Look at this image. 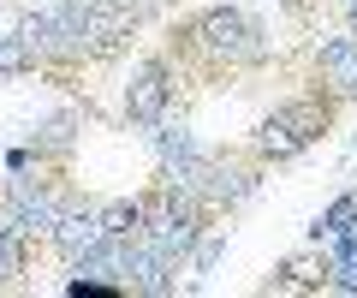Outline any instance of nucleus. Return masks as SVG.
<instances>
[{"instance_id":"1","label":"nucleus","mask_w":357,"mask_h":298,"mask_svg":"<svg viewBox=\"0 0 357 298\" xmlns=\"http://www.w3.org/2000/svg\"><path fill=\"white\" fill-rule=\"evenodd\" d=\"M203 221H208V209L197 203L191 191L161 185L155 197H143V233L137 239H149L155 251H167L173 262H185L197 251V239H203Z\"/></svg>"},{"instance_id":"2","label":"nucleus","mask_w":357,"mask_h":298,"mask_svg":"<svg viewBox=\"0 0 357 298\" xmlns=\"http://www.w3.org/2000/svg\"><path fill=\"white\" fill-rule=\"evenodd\" d=\"M328 114H333V107L316 102V96H304V102H280L274 114H262V126L250 131L256 161H292V156H304L310 143L328 131Z\"/></svg>"},{"instance_id":"3","label":"nucleus","mask_w":357,"mask_h":298,"mask_svg":"<svg viewBox=\"0 0 357 298\" xmlns=\"http://www.w3.org/2000/svg\"><path fill=\"white\" fill-rule=\"evenodd\" d=\"M191 48L208 54V60H262V24H256L250 13H238V6H208L203 18H191Z\"/></svg>"},{"instance_id":"4","label":"nucleus","mask_w":357,"mask_h":298,"mask_svg":"<svg viewBox=\"0 0 357 298\" xmlns=\"http://www.w3.org/2000/svg\"><path fill=\"white\" fill-rule=\"evenodd\" d=\"M167 102H173V66L167 60H143V72L131 78V90H126V114L137 119V126H161Z\"/></svg>"},{"instance_id":"5","label":"nucleus","mask_w":357,"mask_h":298,"mask_svg":"<svg viewBox=\"0 0 357 298\" xmlns=\"http://www.w3.org/2000/svg\"><path fill=\"white\" fill-rule=\"evenodd\" d=\"M0 215L13 221L18 233H54L60 197H54L48 185H36V179H13V191H6V209H0Z\"/></svg>"},{"instance_id":"6","label":"nucleus","mask_w":357,"mask_h":298,"mask_svg":"<svg viewBox=\"0 0 357 298\" xmlns=\"http://www.w3.org/2000/svg\"><path fill=\"white\" fill-rule=\"evenodd\" d=\"M316 78L333 102H357V36H328L316 48Z\"/></svg>"},{"instance_id":"7","label":"nucleus","mask_w":357,"mask_h":298,"mask_svg":"<svg viewBox=\"0 0 357 298\" xmlns=\"http://www.w3.org/2000/svg\"><path fill=\"white\" fill-rule=\"evenodd\" d=\"M102 203H60V215H54V245L66 251V257H84V251L102 245Z\"/></svg>"},{"instance_id":"8","label":"nucleus","mask_w":357,"mask_h":298,"mask_svg":"<svg viewBox=\"0 0 357 298\" xmlns=\"http://www.w3.org/2000/svg\"><path fill=\"white\" fill-rule=\"evenodd\" d=\"M102 233L107 239H137L143 233V197H114V203H102Z\"/></svg>"},{"instance_id":"9","label":"nucleus","mask_w":357,"mask_h":298,"mask_svg":"<svg viewBox=\"0 0 357 298\" xmlns=\"http://www.w3.org/2000/svg\"><path fill=\"white\" fill-rule=\"evenodd\" d=\"M345 227H357V191L333 197V203H328V209H321V215H316V227H310V239H316V245H321V239H340Z\"/></svg>"},{"instance_id":"10","label":"nucleus","mask_w":357,"mask_h":298,"mask_svg":"<svg viewBox=\"0 0 357 298\" xmlns=\"http://www.w3.org/2000/svg\"><path fill=\"white\" fill-rule=\"evenodd\" d=\"M18 274H24V233L0 215V286H13Z\"/></svg>"},{"instance_id":"11","label":"nucleus","mask_w":357,"mask_h":298,"mask_svg":"<svg viewBox=\"0 0 357 298\" xmlns=\"http://www.w3.org/2000/svg\"><path fill=\"white\" fill-rule=\"evenodd\" d=\"M72 126H77V114H54L48 126L36 131V149H54V156H66V149H72Z\"/></svg>"},{"instance_id":"12","label":"nucleus","mask_w":357,"mask_h":298,"mask_svg":"<svg viewBox=\"0 0 357 298\" xmlns=\"http://www.w3.org/2000/svg\"><path fill=\"white\" fill-rule=\"evenodd\" d=\"M30 60H36V54H30L24 36H0V78H18Z\"/></svg>"},{"instance_id":"13","label":"nucleus","mask_w":357,"mask_h":298,"mask_svg":"<svg viewBox=\"0 0 357 298\" xmlns=\"http://www.w3.org/2000/svg\"><path fill=\"white\" fill-rule=\"evenodd\" d=\"M328 286L333 292H357V257H328Z\"/></svg>"},{"instance_id":"14","label":"nucleus","mask_w":357,"mask_h":298,"mask_svg":"<svg viewBox=\"0 0 357 298\" xmlns=\"http://www.w3.org/2000/svg\"><path fill=\"white\" fill-rule=\"evenodd\" d=\"M345 18H351V30H357V0H345Z\"/></svg>"}]
</instances>
